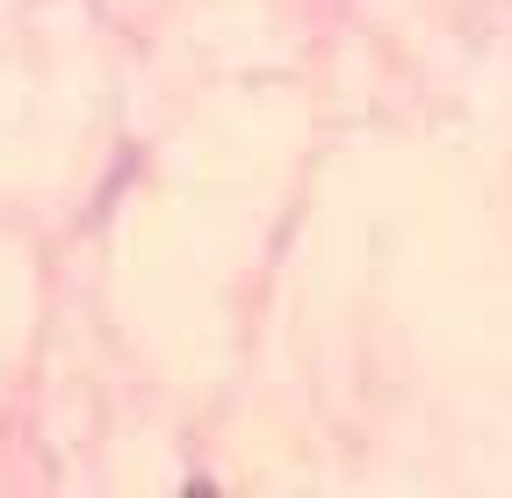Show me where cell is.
Instances as JSON below:
<instances>
[]
</instances>
